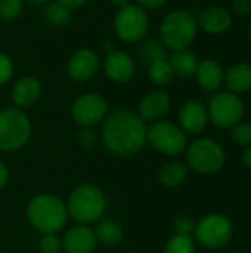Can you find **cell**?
I'll list each match as a JSON object with an SVG mask.
<instances>
[{
    "label": "cell",
    "mask_w": 251,
    "mask_h": 253,
    "mask_svg": "<svg viewBox=\"0 0 251 253\" xmlns=\"http://www.w3.org/2000/svg\"><path fill=\"white\" fill-rule=\"evenodd\" d=\"M175 77L169 59H158L148 64V79L155 86H167Z\"/></svg>",
    "instance_id": "cb8c5ba5"
},
{
    "label": "cell",
    "mask_w": 251,
    "mask_h": 253,
    "mask_svg": "<svg viewBox=\"0 0 251 253\" xmlns=\"http://www.w3.org/2000/svg\"><path fill=\"white\" fill-rule=\"evenodd\" d=\"M78 144L84 148H92L98 142V133L93 127H81L77 135Z\"/></svg>",
    "instance_id": "d6a6232c"
},
{
    "label": "cell",
    "mask_w": 251,
    "mask_h": 253,
    "mask_svg": "<svg viewBox=\"0 0 251 253\" xmlns=\"http://www.w3.org/2000/svg\"><path fill=\"white\" fill-rule=\"evenodd\" d=\"M59 1L61 4H64L65 7H68L70 10H74V9H78L81 6H84L86 3H89L90 0H56Z\"/></svg>",
    "instance_id": "d590c367"
},
{
    "label": "cell",
    "mask_w": 251,
    "mask_h": 253,
    "mask_svg": "<svg viewBox=\"0 0 251 253\" xmlns=\"http://www.w3.org/2000/svg\"><path fill=\"white\" fill-rule=\"evenodd\" d=\"M146 142H149L154 150L166 156H178L186 148L185 132L180 126L169 120L154 122L146 129Z\"/></svg>",
    "instance_id": "52a82bcc"
},
{
    "label": "cell",
    "mask_w": 251,
    "mask_h": 253,
    "mask_svg": "<svg viewBox=\"0 0 251 253\" xmlns=\"http://www.w3.org/2000/svg\"><path fill=\"white\" fill-rule=\"evenodd\" d=\"M231 13L235 15H249L251 12V0H232L231 1Z\"/></svg>",
    "instance_id": "836d02e7"
},
{
    "label": "cell",
    "mask_w": 251,
    "mask_h": 253,
    "mask_svg": "<svg viewBox=\"0 0 251 253\" xmlns=\"http://www.w3.org/2000/svg\"><path fill=\"white\" fill-rule=\"evenodd\" d=\"M169 62L172 65L175 76L185 77V79L195 76V71L200 64L198 56L191 49H182L173 52L172 56L169 58Z\"/></svg>",
    "instance_id": "44dd1931"
},
{
    "label": "cell",
    "mask_w": 251,
    "mask_h": 253,
    "mask_svg": "<svg viewBox=\"0 0 251 253\" xmlns=\"http://www.w3.org/2000/svg\"><path fill=\"white\" fill-rule=\"evenodd\" d=\"M99 56L89 47L77 49L67 62V74L77 83L89 82L99 71Z\"/></svg>",
    "instance_id": "7c38bea8"
},
{
    "label": "cell",
    "mask_w": 251,
    "mask_h": 253,
    "mask_svg": "<svg viewBox=\"0 0 251 253\" xmlns=\"http://www.w3.org/2000/svg\"><path fill=\"white\" fill-rule=\"evenodd\" d=\"M209 122L207 107L197 99L185 102L179 110V123L183 132L200 133Z\"/></svg>",
    "instance_id": "e0dca14e"
},
{
    "label": "cell",
    "mask_w": 251,
    "mask_h": 253,
    "mask_svg": "<svg viewBox=\"0 0 251 253\" xmlns=\"http://www.w3.org/2000/svg\"><path fill=\"white\" fill-rule=\"evenodd\" d=\"M172 108V98L164 90H151L148 92L138 105V116L146 122L163 120Z\"/></svg>",
    "instance_id": "5bb4252c"
},
{
    "label": "cell",
    "mask_w": 251,
    "mask_h": 253,
    "mask_svg": "<svg viewBox=\"0 0 251 253\" xmlns=\"http://www.w3.org/2000/svg\"><path fill=\"white\" fill-rule=\"evenodd\" d=\"M101 139L104 147L114 156H133L146 144V123L130 110L108 113L102 122Z\"/></svg>",
    "instance_id": "6da1fadb"
},
{
    "label": "cell",
    "mask_w": 251,
    "mask_h": 253,
    "mask_svg": "<svg viewBox=\"0 0 251 253\" xmlns=\"http://www.w3.org/2000/svg\"><path fill=\"white\" fill-rule=\"evenodd\" d=\"M186 162L198 173H216L225 165V151L216 141L203 138L191 144L186 151Z\"/></svg>",
    "instance_id": "ba28073f"
},
{
    "label": "cell",
    "mask_w": 251,
    "mask_h": 253,
    "mask_svg": "<svg viewBox=\"0 0 251 253\" xmlns=\"http://www.w3.org/2000/svg\"><path fill=\"white\" fill-rule=\"evenodd\" d=\"M98 243L112 248L121 243L123 240V228L112 219H102L98 222L96 228L93 230Z\"/></svg>",
    "instance_id": "7402d4cb"
},
{
    "label": "cell",
    "mask_w": 251,
    "mask_h": 253,
    "mask_svg": "<svg viewBox=\"0 0 251 253\" xmlns=\"http://www.w3.org/2000/svg\"><path fill=\"white\" fill-rule=\"evenodd\" d=\"M231 139L238 145H251V122H238L232 126Z\"/></svg>",
    "instance_id": "f1b7e54d"
},
{
    "label": "cell",
    "mask_w": 251,
    "mask_h": 253,
    "mask_svg": "<svg viewBox=\"0 0 251 253\" xmlns=\"http://www.w3.org/2000/svg\"><path fill=\"white\" fill-rule=\"evenodd\" d=\"M232 13L229 9L222 6H209L201 10L197 18L198 27L212 36H220L229 31L232 27Z\"/></svg>",
    "instance_id": "9a60e30c"
},
{
    "label": "cell",
    "mask_w": 251,
    "mask_h": 253,
    "mask_svg": "<svg viewBox=\"0 0 251 253\" xmlns=\"http://www.w3.org/2000/svg\"><path fill=\"white\" fill-rule=\"evenodd\" d=\"M209 119L216 127L228 129L241 122L244 116V102L229 90L216 92L209 104Z\"/></svg>",
    "instance_id": "9c48e42d"
},
{
    "label": "cell",
    "mask_w": 251,
    "mask_h": 253,
    "mask_svg": "<svg viewBox=\"0 0 251 253\" xmlns=\"http://www.w3.org/2000/svg\"><path fill=\"white\" fill-rule=\"evenodd\" d=\"M223 84L228 90L240 95L251 90V64L249 62H235L225 71Z\"/></svg>",
    "instance_id": "ffe728a7"
},
{
    "label": "cell",
    "mask_w": 251,
    "mask_h": 253,
    "mask_svg": "<svg viewBox=\"0 0 251 253\" xmlns=\"http://www.w3.org/2000/svg\"><path fill=\"white\" fill-rule=\"evenodd\" d=\"M24 1L31 3V4H47V3L52 1V0H24Z\"/></svg>",
    "instance_id": "ab89813d"
},
{
    "label": "cell",
    "mask_w": 251,
    "mask_h": 253,
    "mask_svg": "<svg viewBox=\"0 0 251 253\" xmlns=\"http://www.w3.org/2000/svg\"><path fill=\"white\" fill-rule=\"evenodd\" d=\"M41 95V83L33 76L21 77L12 87V101L16 108H28L34 105Z\"/></svg>",
    "instance_id": "ac0fdd59"
},
{
    "label": "cell",
    "mask_w": 251,
    "mask_h": 253,
    "mask_svg": "<svg viewBox=\"0 0 251 253\" xmlns=\"http://www.w3.org/2000/svg\"><path fill=\"white\" fill-rule=\"evenodd\" d=\"M247 37H249V40H250L251 43V21L250 24H249V27H247Z\"/></svg>",
    "instance_id": "60d3db41"
},
{
    "label": "cell",
    "mask_w": 251,
    "mask_h": 253,
    "mask_svg": "<svg viewBox=\"0 0 251 253\" xmlns=\"http://www.w3.org/2000/svg\"><path fill=\"white\" fill-rule=\"evenodd\" d=\"M139 55H141L142 61H145L146 64H151V62L158 61V59H166L167 58V49L164 47V44L161 42L146 40L139 47Z\"/></svg>",
    "instance_id": "484cf974"
},
{
    "label": "cell",
    "mask_w": 251,
    "mask_h": 253,
    "mask_svg": "<svg viewBox=\"0 0 251 253\" xmlns=\"http://www.w3.org/2000/svg\"><path fill=\"white\" fill-rule=\"evenodd\" d=\"M195 77L198 84L207 90V92H217L225 79V70L220 65L219 61L213 58H207L204 61H200L198 68L195 71Z\"/></svg>",
    "instance_id": "d6986e66"
},
{
    "label": "cell",
    "mask_w": 251,
    "mask_h": 253,
    "mask_svg": "<svg viewBox=\"0 0 251 253\" xmlns=\"http://www.w3.org/2000/svg\"><path fill=\"white\" fill-rule=\"evenodd\" d=\"M175 231L176 234H182V236H191L195 230V222L192 221L191 216L186 215H180L175 219L173 222Z\"/></svg>",
    "instance_id": "1f68e13d"
},
{
    "label": "cell",
    "mask_w": 251,
    "mask_h": 253,
    "mask_svg": "<svg viewBox=\"0 0 251 253\" xmlns=\"http://www.w3.org/2000/svg\"><path fill=\"white\" fill-rule=\"evenodd\" d=\"M195 252V245L191 236H182V234H175L173 237L169 239L164 253H194Z\"/></svg>",
    "instance_id": "4316f807"
},
{
    "label": "cell",
    "mask_w": 251,
    "mask_h": 253,
    "mask_svg": "<svg viewBox=\"0 0 251 253\" xmlns=\"http://www.w3.org/2000/svg\"><path fill=\"white\" fill-rule=\"evenodd\" d=\"M44 19L53 27H65L71 22V10L59 1H49L43 10Z\"/></svg>",
    "instance_id": "d4e9b609"
},
{
    "label": "cell",
    "mask_w": 251,
    "mask_h": 253,
    "mask_svg": "<svg viewBox=\"0 0 251 253\" xmlns=\"http://www.w3.org/2000/svg\"><path fill=\"white\" fill-rule=\"evenodd\" d=\"M198 34L197 18L183 9L169 12L160 24V39L166 49L173 52L189 49Z\"/></svg>",
    "instance_id": "277c9868"
},
{
    "label": "cell",
    "mask_w": 251,
    "mask_h": 253,
    "mask_svg": "<svg viewBox=\"0 0 251 253\" xmlns=\"http://www.w3.org/2000/svg\"><path fill=\"white\" fill-rule=\"evenodd\" d=\"M169 0H136V4L141 6L142 9H151V10H155V9H160L163 6L167 4Z\"/></svg>",
    "instance_id": "e575fe53"
},
{
    "label": "cell",
    "mask_w": 251,
    "mask_h": 253,
    "mask_svg": "<svg viewBox=\"0 0 251 253\" xmlns=\"http://www.w3.org/2000/svg\"><path fill=\"white\" fill-rule=\"evenodd\" d=\"M104 73L114 83H127L135 77L136 64L135 59L126 52L120 49L111 50L104 59Z\"/></svg>",
    "instance_id": "4fadbf2b"
},
{
    "label": "cell",
    "mask_w": 251,
    "mask_h": 253,
    "mask_svg": "<svg viewBox=\"0 0 251 253\" xmlns=\"http://www.w3.org/2000/svg\"><path fill=\"white\" fill-rule=\"evenodd\" d=\"M114 6H117L118 9H121V7H124V6H127L129 3H130V0H109Z\"/></svg>",
    "instance_id": "f35d334b"
},
{
    "label": "cell",
    "mask_w": 251,
    "mask_h": 253,
    "mask_svg": "<svg viewBox=\"0 0 251 253\" xmlns=\"http://www.w3.org/2000/svg\"><path fill=\"white\" fill-rule=\"evenodd\" d=\"M27 218L41 234H58L68 221L67 205L53 194H37L27 206Z\"/></svg>",
    "instance_id": "7a4b0ae2"
},
{
    "label": "cell",
    "mask_w": 251,
    "mask_h": 253,
    "mask_svg": "<svg viewBox=\"0 0 251 253\" xmlns=\"http://www.w3.org/2000/svg\"><path fill=\"white\" fill-rule=\"evenodd\" d=\"M188 175V169L185 165L179 162H169L164 166H161L158 172V179L164 187H178L180 185Z\"/></svg>",
    "instance_id": "603a6c76"
},
{
    "label": "cell",
    "mask_w": 251,
    "mask_h": 253,
    "mask_svg": "<svg viewBox=\"0 0 251 253\" xmlns=\"http://www.w3.org/2000/svg\"><path fill=\"white\" fill-rule=\"evenodd\" d=\"M108 101L104 95L87 92L75 98L71 107V116L80 127H95L108 116Z\"/></svg>",
    "instance_id": "30bf717a"
},
{
    "label": "cell",
    "mask_w": 251,
    "mask_h": 253,
    "mask_svg": "<svg viewBox=\"0 0 251 253\" xmlns=\"http://www.w3.org/2000/svg\"><path fill=\"white\" fill-rule=\"evenodd\" d=\"M65 205L68 216L78 224L89 225L104 216L107 211V197L99 187L81 184L70 193Z\"/></svg>",
    "instance_id": "3957f363"
},
{
    "label": "cell",
    "mask_w": 251,
    "mask_h": 253,
    "mask_svg": "<svg viewBox=\"0 0 251 253\" xmlns=\"http://www.w3.org/2000/svg\"><path fill=\"white\" fill-rule=\"evenodd\" d=\"M31 130V122L22 110L16 107L0 110V151L12 153L25 147Z\"/></svg>",
    "instance_id": "5b68a950"
},
{
    "label": "cell",
    "mask_w": 251,
    "mask_h": 253,
    "mask_svg": "<svg viewBox=\"0 0 251 253\" xmlns=\"http://www.w3.org/2000/svg\"><path fill=\"white\" fill-rule=\"evenodd\" d=\"M243 165H244L246 168L251 169V147H249V148L244 151V154H243Z\"/></svg>",
    "instance_id": "74e56055"
},
{
    "label": "cell",
    "mask_w": 251,
    "mask_h": 253,
    "mask_svg": "<svg viewBox=\"0 0 251 253\" xmlns=\"http://www.w3.org/2000/svg\"><path fill=\"white\" fill-rule=\"evenodd\" d=\"M96 245L95 231L83 224L70 228L62 239V251L65 253H93Z\"/></svg>",
    "instance_id": "2e32d148"
},
{
    "label": "cell",
    "mask_w": 251,
    "mask_h": 253,
    "mask_svg": "<svg viewBox=\"0 0 251 253\" xmlns=\"http://www.w3.org/2000/svg\"><path fill=\"white\" fill-rule=\"evenodd\" d=\"M24 0H0V19L13 21L16 19L24 9Z\"/></svg>",
    "instance_id": "83f0119b"
},
{
    "label": "cell",
    "mask_w": 251,
    "mask_h": 253,
    "mask_svg": "<svg viewBox=\"0 0 251 253\" xmlns=\"http://www.w3.org/2000/svg\"><path fill=\"white\" fill-rule=\"evenodd\" d=\"M13 77V61L4 52H0V86H4Z\"/></svg>",
    "instance_id": "4dcf8cb0"
},
{
    "label": "cell",
    "mask_w": 251,
    "mask_h": 253,
    "mask_svg": "<svg viewBox=\"0 0 251 253\" xmlns=\"http://www.w3.org/2000/svg\"><path fill=\"white\" fill-rule=\"evenodd\" d=\"M7 181H9V170L6 168V165L0 160V190L6 187Z\"/></svg>",
    "instance_id": "8d00e7d4"
},
{
    "label": "cell",
    "mask_w": 251,
    "mask_h": 253,
    "mask_svg": "<svg viewBox=\"0 0 251 253\" xmlns=\"http://www.w3.org/2000/svg\"><path fill=\"white\" fill-rule=\"evenodd\" d=\"M40 251L41 253H61L62 240L58 234H43L40 240Z\"/></svg>",
    "instance_id": "f546056e"
},
{
    "label": "cell",
    "mask_w": 251,
    "mask_h": 253,
    "mask_svg": "<svg viewBox=\"0 0 251 253\" xmlns=\"http://www.w3.org/2000/svg\"><path fill=\"white\" fill-rule=\"evenodd\" d=\"M197 242L207 249H219L225 246L232 236V224L225 215H207L194 230Z\"/></svg>",
    "instance_id": "8fae6325"
},
{
    "label": "cell",
    "mask_w": 251,
    "mask_h": 253,
    "mask_svg": "<svg viewBox=\"0 0 251 253\" xmlns=\"http://www.w3.org/2000/svg\"><path fill=\"white\" fill-rule=\"evenodd\" d=\"M149 30V16L145 9L136 3L118 9L114 16V31L124 43L141 42Z\"/></svg>",
    "instance_id": "8992f818"
}]
</instances>
